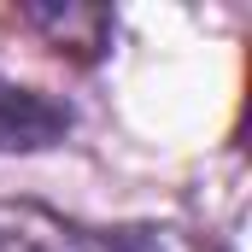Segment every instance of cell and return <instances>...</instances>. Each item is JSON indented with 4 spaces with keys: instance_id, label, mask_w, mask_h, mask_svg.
<instances>
[{
    "instance_id": "cell-1",
    "label": "cell",
    "mask_w": 252,
    "mask_h": 252,
    "mask_svg": "<svg viewBox=\"0 0 252 252\" xmlns=\"http://www.w3.org/2000/svg\"><path fill=\"white\" fill-rule=\"evenodd\" d=\"M0 252H118V235L82 229L30 199H6L0 205Z\"/></svg>"
},
{
    "instance_id": "cell-2",
    "label": "cell",
    "mask_w": 252,
    "mask_h": 252,
    "mask_svg": "<svg viewBox=\"0 0 252 252\" xmlns=\"http://www.w3.org/2000/svg\"><path fill=\"white\" fill-rule=\"evenodd\" d=\"M70 129V112L30 94V88H12L0 82V147H47Z\"/></svg>"
},
{
    "instance_id": "cell-3",
    "label": "cell",
    "mask_w": 252,
    "mask_h": 252,
    "mask_svg": "<svg viewBox=\"0 0 252 252\" xmlns=\"http://www.w3.org/2000/svg\"><path fill=\"white\" fill-rule=\"evenodd\" d=\"M118 252H217L188 229H118Z\"/></svg>"
}]
</instances>
